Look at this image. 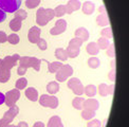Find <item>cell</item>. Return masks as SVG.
Segmentation results:
<instances>
[{
	"instance_id": "ffe728a7",
	"label": "cell",
	"mask_w": 129,
	"mask_h": 127,
	"mask_svg": "<svg viewBox=\"0 0 129 127\" xmlns=\"http://www.w3.org/2000/svg\"><path fill=\"white\" fill-rule=\"evenodd\" d=\"M47 90L50 94L54 95L55 93H57L58 91H59V84H58L57 82H50L47 85Z\"/></svg>"
},
{
	"instance_id": "d6a6232c",
	"label": "cell",
	"mask_w": 129,
	"mask_h": 127,
	"mask_svg": "<svg viewBox=\"0 0 129 127\" xmlns=\"http://www.w3.org/2000/svg\"><path fill=\"white\" fill-rule=\"evenodd\" d=\"M99 93L102 95V97H107V95L109 94V90H108V85H106V84H101L99 88Z\"/></svg>"
},
{
	"instance_id": "5b68a950",
	"label": "cell",
	"mask_w": 129,
	"mask_h": 127,
	"mask_svg": "<svg viewBox=\"0 0 129 127\" xmlns=\"http://www.w3.org/2000/svg\"><path fill=\"white\" fill-rule=\"evenodd\" d=\"M73 74V68L70 65H62L61 68L56 72V81L64 82Z\"/></svg>"
},
{
	"instance_id": "db71d44e",
	"label": "cell",
	"mask_w": 129,
	"mask_h": 127,
	"mask_svg": "<svg viewBox=\"0 0 129 127\" xmlns=\"http://www.w3.org/2000/svg\"><path fill=\"white\" fill-rule=\"evenodd\" d=\"M8 127H18V126H17V125H13V124H10V125H9Z\"/></svg>"
},
{
	"instance_id": "3957f363",
	"label": "cell",
	"mask_w": 129,
	"mask_h": 127,
	"mask_svg": "<svg viewBox=\"0 0 129 127\" xmlns=\"http://www.w3.org/2000/svg\"><path fill=\"white\" fill-rule=\"evenodd\" d=\"M21 0H0V9L5 13H14L19 10Z\"/></svg>"
},
{
	"instance_id": "836d02e7",
	"label": "cell",
	"mask_w": 129,
	"mask_h": 127,
	"mask_svg": "<svg viewBox=\"0 0 129 127\" xmlns=\"http://www.w3.org/2000/svg\"><path fill=\"white\" fill-rule=\"evenodd\" d=\"M26 17H28V13L25 12L24 10L20 9V10H17L15 13V18H18L20 20H24Z\"/></svg>"
},
{
	"instance_id": "e0dca14e",
	"label": "cell",
	"mask_w": 129,
	"mask_h": 127,
	"mask_svg": "<svg viewBox=\"0 0 129 127\" xmlns=\"http://www.w3.org/2000/svg\"><path fill=\"white\" fill-rule=\"evenodd\" d=\"M75 36L80 38L83 41H86L89 38V32H88L87 29H85V28H78L76 31H75Z\"/></svg>"
},
{
	"instance_id": "277c9868",
	"label": "cell",
	"mask_w": 129,
	"mask_h": 127,
	"mask_svg": "<svg viewBox=\"0 0 129 127\" xmlns=\"http://www.w3.org/2000/svg\"><path fill=\"white\" fill-rule=\"evenodd\" d=\"M39 103L44 107H49L52 109L57 108L58 106V99L55 98L54 95H48V94H42L40 98H38Z\"/></svg>"
},
{
	"instance_id": "cb8c5ba5",
	"label": "cell",
	"mask_w": 129,
	"mask_h": 127,
	"mask_svg": "<svg viewBox=\"0 0 129 127\" xmlns=\"http://www.w3.org/2000/svg\"><path fill=\"white\" fill-rule=\"evenodd\" d=\"M11 76V70L2 68L0 70V83H7Z\"/></svg>"
},
{
	"instance_id": "8fae6325",
	"label": "cell",
	"mask_w": 129,
	"mask_h": 127,
	"mask_svg": "<svg viewBox=\"0 0 129 127\" xmlns=\"http://www.w3.org/2000/svg\"><path fill=\"white\" fill-rule=\"evenodd\" d=\"M40 33H41V31L38 26H32L29 30L28 38L31 44H37V41L40 39Z\"/></svg>"
},
{
	"instance_id": "f5cc1de1",
	"label": "cell",
	"mask_w": 129,
	"mask_h": 127,
	"mask_svg": "<svg viewBox=\"0 0 129 127\" xmlns=\"http://www.w3.org/2000/svg\"><path fill=\"white\" fill-rule=\"evenodd\" d=\"M2 69V59H0V70Z\"/></svg>"
},
{
	"instance_id": "1f68e13d",
	"label": "cell",
	"mask_w": 129,
	"mask_h": 127,
	"mask_svg": "<svg viewBox=\"0 0 129 127\" xmlns=\"http://www.w3.org/2000/svg\"><path fill=\"white\" fill-rule=\"evenodd\" d=\"M66 14V7L64 5H58L54 9V16L56 17H62Z\"/></svg>"
},
{
	"instance_id": "bcb514c9",
	"label": "cell",
	"mask_w": 129,
	"mask_h": 127,
	"mask_svg": "<svg viewBox=\"0 0 129 127\" xmlns=\"http://www.w3.org/2000/svg\"><path fill=\"white\" fill-rule=\"evenodd\" d=\"M10 124L9 123H7L3 119H0V127H8Z\"/></svg>"
},
{
	"instance_id": "8d00e7d4",
	"label": "cell",
	"mask_w": 129,
	"mask_h": 127,
	"mask_svg": "<svg viewBox=\"0 0 129 127\" xmlns=\"http://www.w3.org/2000/svg\"><path fill=\"white\" fill-rule=\"evenodd\" d=\"M102 36L105 37V38L109 39V38H112V30L110 26H108V28H105L104 30H102Z\"/></svg>"
},
{
	"instance_id": "2e32d148",
	"label": "cell",
	"mask_w": 129,
	"mask_h": 127,
	"mask_svg": "<svg viewBox=\"0 0 129 127\" xmlns=\"http://www.w3.org/2000/svg\"><path fill=\"white\" fill-rule=\"evenodd\" d=\"M94 10H95V4L92 1H86V2H84V4H83V12L86 15L93 14Z\"/></svg>"
},
{
	"instance_id": "8992f818",
	"label": "cell",
	"mask_w": 129,
	"mask_h": 127,
	"mask_svg": "<svg viewBox=\"0 0 129 127\" xmlns=\"http://www.w3.org/2000/svg\"><path fill=\"white\" fill-rule=\"evenodd\" d=\"M68 87L72 90L74 94L78 95V97H80V95L84 93V86H83V84L76 77H71L69 79V81H68Z\"/></svg>"
},
{
	"instance_id": "4fadbf2b",
	"label": "cell",
	"mask_w": 129,
	"mask_h": 127,
	"mask_svg": "<svg viewBox=\"0 0 129 127\" xmlns=\"http://www.w3.org/2000/svg\"><path fill=\"white\" fill-rule=\"evenodd\" d=\"M64 7H66V14H71L80 8V2L79 0H69Z\"/></svg>"
},
{
	"instance_id": "74e56055",
	"label": "cell",
	"mask_w": 129,
	"mask_h": 127,
	"mask_svg": "<svg viewBox=\"0 0 129 127\" xmlns=\"http://www.w3.org/2000/svg\"><path fill=\"white\" fill-rule=\"evenodd\" d=\"M83 40L80 39V38H78V37H75V38H73V39H71L70 40V42H69V46H74V47H82V45H83Z\"/></svg>"
},
{
	"instance_id": "484cf974",
	"label": "cell",
	"mask_w": 129,
	"mask_h": 127,
	"mask_svg": "<svg viewBox=\"0 0 129 127\" xmlns=\"http://www.w3.org/2000/svg\"><path fill=\"white\" fill-rule=\"evenodd\" d=\"M61 66H62V64L60 61H53V62H49L48 69H49L50 73H56L61 68Z\"/></svg>"
},
{
	"instance_id": "60d3db41",
	"label": "cell",
	"mask_w": 129,
	"mask_h": 127,
	"mask_svg": "<svg viewBox=\"0 0 129 127\" xmlns=\"http://www.w3.org/2000/svg\"><path fill=\"white\" fill-rule=\"evenodd\" d=\"M87 127H101V121L100 120H91L87 124Z\"/></svg>"
},
{
	"instance_id": "e575fe53",
	"label": "cell",
	"mask_w": 129,
	"mask_h": 127,
	"mask_svg": "<svg viewBox=\"0 0 129 127\" xmlns=\"http://www.w3.org/2000/svg\"><path fill=\"white\" fill-rule=\"evenodd\" d=\"M40 4V0H25V5L29 9H35Z\"/></svg>"
},
{
	"instance_id": "52a82bcc",
	"label": "cell",
	"mask_w": 129,
	"mask_h": 127,
	"mask_svg": "<svg viewBox=\"0 0 129 127\" xmlns=\"http://www.w3.org/2000/svg\"><path fill=\"white\" fill-rule=\"evenodd\" d=\"M5 100H4V103L7 104V106L11 107V106H14L16 104V102L19 100L20 98V91L18 89H13V90H10L7 93L4 94Z\"/></svg>"
},
{
	"instance_id": "681fc988",
	"label": "cell",
	"mask_w": 129,
	"mask_h": 127,
	"mask_svg": "<svg viewBox=\"0 0 129 127\" xmlns=\"http://www.w3.org/2000/svg\"><path fill=\"white\" fill-rule=\"evenodd\" d=\"M99 11H100L101 14H106V9H105L104 5H101L100 9H99Z\"/></svg>"
},
{
	"instance_id": "ac0fdd59",
	"label": "cell",
	"mask_w": 129,
	"mask_h": 127,
	"mask_svg": "<svg viewBox=\"0 0 129 127\" xmlns=\"http://www.w3.org/2000/svg\"><path fill=\"white\" fill-rule=\"evenodd\" d=\"M47 126L48 127H63L61 119L58 115L52 116V118L49 120V122H48V125Z\"/></svg>"
},
{
	"instance_id": "7bdbcfd3",
	"label": "cell",
	"mask_w": 129,
	"mask_h": 127,
	"mask_svg": "<svg viewBox=\"0 0 129 127\" xmlns=\"http://www.w3.org/2000/svg\"><path fill=\"white\" fill-rule=\"evenodd\" d=\"M109 79H110V81H112V82H113L114 83V81H115V70H114V69H112V70L109 72Z\"/></svg>"
},
{
	"instance_id": "b9f144b4",
	"label": "cell",
	"mask_w": 129,
	"mask_h": 127,
	"mask_svg": "<svg viewBox=\"0 0 129 127\" xmlns=\"http://www.w3.org/2000/svg\"><path fill=\"white\" fill-rule=\"evenodd\" d=\"M5 41H8V35L5 34V32L0 31V44H3Z\"/></svg>"
},
{
	"instance_id": "4316f807",
	"label": "cell",
	"mask_w": 129,
	"mask_h": 127,
	"mask_svg": "<svg viewBox=\"0 0 129 127\" xmlns=\"http://www.w3.org/2000/svg\"><path fill=\"white\" fill-rule=\"evenodd\" d=\"M96 44H98L100 50H101V49H102V50H106L107 48L109 47L110 42H109V39L105 38V37H101V38H99V40H98V42H96Z\"/></svg>"
},
{
	"instance_id": "d590c367",
	"label": "cell",
	"mask_w": 129,
	"mask_h": 127,
	"mask_svg": "<svg viewBox=\"0 0 129 127\" xmlns=\"http://www.w3.org/2000/svg\"><path fill=\"white\" fill-rule=\"evenodd\" d=\"M19 36L17 34H11L8 36V41L10 42L11 45H17L19 42Z\"/></svg>"
},
{
	"instance_id": "44dd1931",
	"label": "cell",
	"mask_w": 129,
	"mask_h": 127,
	"mask_svg": "<svg viewBox=\"0 0 129 127\" xmlns=\"http://www.w3.org/2000/svg\"><path fill=\"white\" fill-rule=\"evenodd\" d=\"M21 25H22V20H20L18 18H14L10 21V28L11 30H13L14 32L20 31Z\"/></svg>"
},
{
	"instance_id": "ab89813d",
	"label": "cell",
	"mask_w": 129,
	"mask_h": 127,
	"mask_svg": "<svg viewBox=\"0 0 129 127\" xmlns=\"http://www.w3.org/2000/svg\"><path fill=\"white\" fill-rule=\"evenodd\" d=\"M37 46H38V48L40 50H47V41L45 40V39H42V38H40L38 41H37Z\"/></svg>"
},
{
	"instance_id": "9c48e42d",
	"label": "cell",
	"mask_w": 129,
	"mask_h": 127,
	"mask_svg": "<svg viewBox=\"0 0 129 127\" xmlns=\"http://www.w3.org/2000/svg\"><path fill=\"white\" fill-rule=\"evenodd\" d=\"M20 56L18 54H14L12 56H5L3 59H2V68H5V69H9V70H11L16 64H17V61L19 60Z\"/></svg>"
},
{
	"instance_id": "ba28073f",
	"label": "cell",
	"mask_w": 129,
	"mask_h": 127,
	"mask_svg": "<svg viewBox=\"0 0 129 127\" xmlns=\"http://www.w3.org/2000/svg\"><path fill=\"white\" fill-rule=\"evenodd\" d=\"M66 29H67V21L64 19H58L55 22V25L50 30V33L51 35H59L63 33Z\"/></svg>"
},
{
	"instance_id": "ee69618b",
	"label": "cell",
	"mask_w": 129,
	"mask_h": 127,
	"mask_svg": "<svg viewBox=\"0 0 129 127\" xmlns=\"http://www.w3.org/2000/svg\"><path fill=\"white\" fill-rule=\"evenodd\" d=\"M5 18H7V14H5L4 11L0 9V23H1L3 20H5Z\"/></svg>"
},
{
	"instance_id": "30bf717a",
	"label": "cell",
	"mask_w": 129,
	"mask_h": 127,
	"mask_svg": "<svg viewBox=\"0 0 129 127\" xmlns=\"http://www.w3.org/2000/svg\"><path fill=\"white\" fill-rule=\"evenodd\" d=\"M18 112H19L18 106H16V105L11 106L10 109L4 113V115H3V118H2V119H3L5 122H7V123L11 124V123L13 122V120L16 118V115L18 114Z\"/></svg>"
},
{
	"instance_id": "9a60e30c",
	"label": "cell",
	"mask_w": 129,
	"mask_h": 127,
	"mask_svg": "<svg viewBox=\"0 0 129 127\" xmlns=\"http://www.w3.org/2000/svg\"><path fill=\"white\" fill-rule=\"evenodd\" d=\"M86 51H87L90 55H98L99 52H100V48H99L96 42L92 41V42H89V44L87 45V47H86Z\"/></svg>"
},
{
	"instance_id": "5bb4252c",
	"label": "cell",
	"mask_w": 129,
	"mask_h": 127,
	"mask_svg": "<svg viewBox=\"0 0 129 127\" xmlns=\"http://www.w3.org/2000/svg\"><path fill=\"white\" fill-rule=\"evenodd\" d=\"M25 97L32 102H36L38 100V91L33 87H29L28 89H25Z\"/></svg>"
},
{
	"instance_id": "4dcf8cb0",
	"label": "cell",
	"mask_w": 129,
	"mask_h": 127,
	"mask_svg": "<svg viewBox=\"0 0 129 127\" xmlns=\"http://www.w3.org/2000/svg\"><path fill=\"white\" fill-rule=\"evenodd\" d=\"M26 85H28V81H26V78L20 77L19 79H17V82H16V89H18L20 91V90H22V89H24L26 87Z\"/></svg>"
},
{
	"instance_id": "d4e9b609",
	"label": "cell",
	"mask_w": 129,
	"mask_h": 127,
	"mask_svg": "<svg viewBox=\"0 0 129 127\" xmlns=\"http://www.w3.org/2000/svg\"><path fill=\"white\" fill-rule=\"evenodd\" d=\"M55 56L58 58L59 60H67L68 59V54H67V51L62 49V48H58V49L55 50Z\"/></svg>"
},
{
	"instance_id": "6da1fadb",
	"label": "cell",
	"mask_w": 129,
	"mask_h": 127,
	"mask_svg": "<svg viewBox=\"0 0 129 127\" xmlns=\"http://www.w3.org/2000/svg\"><path fill=\"white\" fill-rule=\"evenodd\" d=\"M19 66L17 69V73L19 75H24L28 68H33L34 70L39 71L40 70V64L41 59L33 56H21L19 58Z\"/></svg>"
},
{
	"instance_id": "f907efd6",
	"label": "cell",
	"mask_w": 129,
	"mask_h": 127,
	"mask_svg": "<svg viewBox=\"0 0 129 127\" xmlns=\"http://www.w3.org/2000/svg\"><path fill=\"white\" fill-rule=\"evenodd\" d=\"M4 100H5V97H4V94L0 92V105L3 104L4 103Z\"/></svg>"
},
{
	"instance_id": "603a6c76",
	"label": "cell",
	"mask_w": 129,
	"mask_h": 127,
	"mask_svg": "<svg viewBox=\"0 0 129 127\" xmlns=\"http://www.w3.org/2000/svg\"><path fill=\"white\" fill-rule=\"evenodd\" d=\"M96 87L94 85H88V86L84 87V93H86L88 98H93L94 95L96 94Z\"/></svg>"
},
{
	"instance_id": "c3c4849f",
	"label": "cell",
	"mask_w": 129,
	"mask_h": 127,
	"mask_svg": "<svg viewBox=\"0 0 129 127\" xmlns=\"http://www.w3.org/2000/svg\"><path fill=\"white\" fill-rule=\"evenodd\" d=\"M33 127H45V124L42 122H36Z\"/></svg>"
},
{
	"instance_id": "f1b7e54d",
	"label": "cell",
	"mask_w": 129,
	"mask_h": 127,
	"mask_svg": "<svg viewBox=\"0 0 129 127\" xmlns=\"http://www.w3.org/2000/svg\"><path fill=\"white\" fill-rule=\"evenodd\" d=\"M101 65V61L98 57H90L89 59H88V66L90 68H92V69H96V68H99Z\"/></svg>"
},
{
	"instance_id": "83f0119b",
	"label": "cell",
	"mask_w": 129,
	"mask_h": 127,
	"mask_svg": "<svg viewBox=\"0 0 129 127\" xmlns=\"http://www.w3.org/2000/svg\"><path fill=\"white\" fill-rule=\"evenodd\" d=\"M84 102H85V99H83V98H75L72 101V105H73V107L75 109L80 110V109H83Z\"/></svg>"
},
{
	"instance_id": "7402d4cb",
	"label": "cell",
	"mask_w": 129,
	"mask_h": 127,
	"mask_svg": "<svg viewBox=\"0 0 129 127\" xmlns=\"http://www.w3.org/2000/svg\"><path fill=\"white\" fill-rule=\"evenodd\" d=\"M96 23L101 26H105L109 24V19L107 14H100L98 17H96Z\"/></svg>"
},
{
	"instance_id": "f546056e",
	"label": "cell",
	"mask_w": 129,
	"mask_h": 127,
	"mask_svg": "<svg viewBox=\"0 0 129 127\" xmlns=\"http://www.w3.org/2000/svg\"><path fill=\"white\" fill-rule=\"evenodd\" d=\"M94 115H95V111L93 110H88V109H84L82 111V118L85 119V120H91V119H93L94 118Z\"/></svg>"
},
{
	"instance_id": "816d5d0a",
	"label": "cell",
	"mask_w": 129,
	"mask_h": 127,
	"mask_svg": "<svg viewBox=\"0 0 129 127\" xmlns=\"http://www.w3.org/2000/svg\"><path fill=\"white\" fill-rule=\"evenodd\" d=\"M110 64H111V65H110L111 68H112V69H114V67H115V61H114V60H112Z\"/></svg>"
},
{
	"instance_id": "f6af8a7d",
	"label": "cell",
	"mask_w": 129,
	"mask_h": 127,
	"mask_svg": "<svg viewBox=\"0 0 129 127\" xmlns=\"http://www.w3.org/2000/svg\"><path fill=\"white\" fill-rule=\"evenodd\" d=\"M114 83L110 85V86H108V90H109V94H113L114 93Z\"/></svg>"
},
{
	"instance_id": "7a4b0ae2",
	"label": "cell",
	"mask_w": 129,
	"mask_h": 127,
	"mask_svg": "<svg viewBox=\"0 0 129 127\" xmlns=\"http://www.w3.org/2000/svg\"><path fill=\"white\" fill-rule=\"evenodd\" d=\"M54 17V10L39 8L36 12V21L40 26L46 25Z\"/></svg>"
},
{
	"instance_id": "7c38bea8",
	"label": "cell",
	"mask_w": 129,
	"mask_h": 127,
	"mask_svg": "<svg viewBox=\"0 0 129 127\" xmlns=\"http://www.w3.org/2000/svg\"><path fill=\"white\" fill-rule=\"evenodd\" d=\"M100 107V103L99 101H96L95 99H88V100H85L84 105H83V108L84 109H88V110H98Z\"/></svg>"
},
{
	"instance_id": "d6986e66",
	"label": "cell",
	"mask_w": 129,
	"mask_h": 127,
	"mask_svg": "<svg viewBox=\"0 0 129 127\" xmlns=\"http://www.w3.org/2000/svg\"><path fill=\"white\" fill-rule=\"evenodd\" d=\"M67 54L68 57H71V58H75L77 57L79 52H80V47H74V46H68L67 48Z\"/></svg>"
},
{
	"instance_id": "f35d334b",
	"label": "cell",
	"mask_w": 129,
	"mask_h": 127,
	"mask_svg": "<svg viewBox=\"0 0 129 127\" xmlns=\"http://www.w3.org/2000/svg\"><path fill=\"white\" fill-rule=\"evenodd\" d=\"M107 55H108L109 57H112L114 58L115 56V49H114V45H109V47L107 48Z\"/></svg>"
},
{
	"instance_id": "7dc6e473",
	"label": "cell",
	"mask_w": 129,
	"mask_h": 127,
	"mask_svg": "<svg viewBox=\"0 0 129 127\" xmlns=\"http://www.w3.org/2000/svg\"><path fill=\"white\" fill-rule=\"evenodd\" d=\"M17 126H18V127H29L28 123H25V122H19Z\"/></svg>"
}]
</instances>
